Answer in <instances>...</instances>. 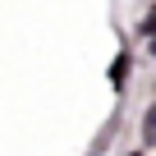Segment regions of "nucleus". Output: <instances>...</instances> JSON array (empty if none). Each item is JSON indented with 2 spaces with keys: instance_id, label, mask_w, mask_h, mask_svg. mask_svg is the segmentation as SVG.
Masks as SVG:
<instances>
[{
  "instance_id": "f257e3e1",
  "label": "nucleus",
  "mask_w": 156,
  "mask_h": 156,
  "mask_svg": "<svg viewBox=\"0 0 156 156\" xmlns=\"http://www.w3.org/2000/svg\"><path fill=\"white\" fill-rule=\"evenodd\" d=\"M129 78H133V51H129V46H119V55L110 60V87H115V92H124V87H129Z\"/></svg>"
},
{
  "instance_id": "f03ea898",
  "label": "nucleus",
  "mask_w": 156,
  "mask_h": 156,
  "mask_svg": "<svg viewBox=\"0 0 156 156\" xmlns=\"http://www.w3.org/2000/svg\"><path fill=\"white\" fill-rule=\"evenodd\" d=\"M138 133H142V142H138V147H142V151H156V101L142 110V124H138Z\"/></svg>"
},
{
  "instance_id": "7ed1b4c3",
  "label": "nucleus",
  "mask_w": 156,
  "mask_h": 156,
  "mask_svg": "<svg viewBox=\"0 0 156 156\" xmlns=\"http://www.w3.org/2000/svg\"><path fill=\"white\" fill-rule=\"evenodd\" d=\"M138 37H142V41H147V37H156V0L147 5V14L138 19Z\"/></svg>"
},
{
  "instance_id": "20e7f679",
  "label": "nucleus",
  "mask_w": 156,
  "mask_h": 156,
  "mask_svg": "<svg viewBox=\"0 0 156 156\" xmlns=\"http://www.w3.org/2000/svg\"><path fill=\"white\" fill-rule=\"evenodd\" d=\"M147 55H151V60H156V37H147Z\"/></svg>"
},
{
  "instance_id": "39448f33",
  "label": "nucleus",
  "mask_w": 156,
  "mask_h": 156,
  "mask_svg": "<svg viewBox=\"0 0 156 156\" xmlns=\"http://www.w3.org/2000/svg\"><path fill=\"white\" fill-rule=\"evenodd\" d=\"M129 156H147V151H142V147H133V151H129Z\"/></svg>"
}]
</instances>
